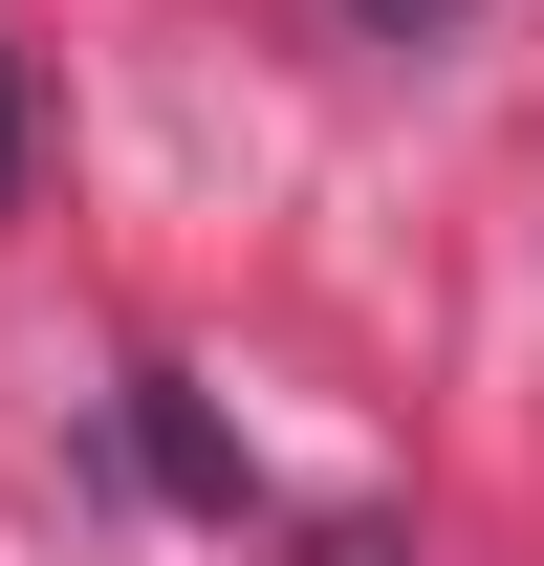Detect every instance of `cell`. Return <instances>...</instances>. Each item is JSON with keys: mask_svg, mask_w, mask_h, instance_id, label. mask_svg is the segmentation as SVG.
Returning <instances> with one entry per match:
<instances>
[{"mask_svg": "<svg viewBox=\"0 0 544 566\" xmlns=\"http://www.w3.org/2000/svg\"><path fill=\"white\" fill-rule=\"evenodd\" d=\"M132 458H153V501H197V523H240V436L197 415V370H132Z\"/></svg>", "mask_w": 544, "mask_h": 566, "instance_id": "6da1fadb", "label": "cell"}, {"mask_svg": "<svg viewBox=\"0 0 544 566\" xmlns=\"http://www.w3.org/2000/svg\"><path fill=\"white\" fill-rule=\"evenodd\" d=\"M305 566H393V523H327V545H305Z\"/></svg>", "mask_w": 544, "mask_h": 566, "instance_id": "3957f363", "label": "cell"}, {"mask_svg": "<svg viewBox=\"0 0 544 566\" xmlns=\"http://www.w3.org/2000/svg\"><path fill=\"white\" fill-rule=\"evenodd\" d=\"M0 175H22V87H0Z\"/></svg>", "mask_w": 544, "mask_h": 566, "instance_id": "277c9868", "label": "cell"}, {"mask_svg": "<svg viewBox=\"0 0 544 566\" xmlns=\"http://www.w3.org/2000/svg\"><path fill=\"white\" fill-rule=\"evenodd\" d=\"M348 44H458V0H348Z\"/></svg>", "mask_w": 544, "mask_h": 566, "instance_id": "7a4b0ae2", "label": "cell"}]
</instances>
